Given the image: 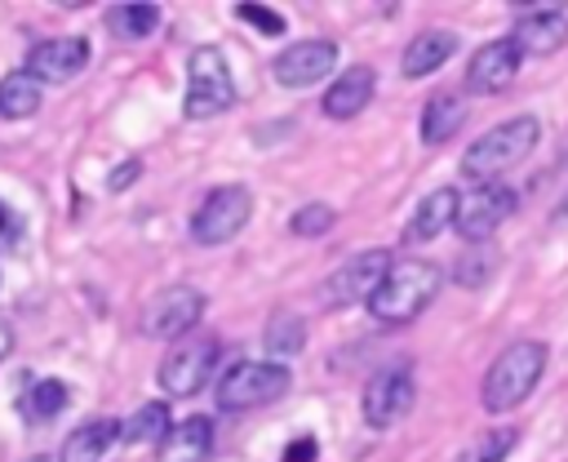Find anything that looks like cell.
Segmentation results:
<instances>
[{"mask_svg":"<svg viewBox=\"0 0 568 462\" xmlns=\"http://www.w3.org/2000/svg\"><path fill=\"white\" fill-rule=\"evenodd\" d=\"M200 315H204V293L195 284H164L142 307V333L155 342H178L200 324Z\"/></svg>","mask_w":568,"mask_h":462,"instance_id":"cell-8","label":"cell"},{"mask_svg":"<svg viewBox=\"0 0 568 462\" xmlns=\"http://www.w3.org/2000/svg\"><path fill=\"white\" fill-rule=\"evenodd\" d=\"M453 53H457V36L444 31V27H426V31H417V36L408 40V49H404V58H399V71H404L408 80H422V76L439 71Z\"/></svg>","mask_w":568,"mask_h":462,"instance_id":"cell-18","label":"cell"},{"mask_svg":"<svg viewBox=\"0 0 568 462\" xmlns=\"http://www.w3.org/2000/svg\"><path fill=\"white\" fill-rule=\"evenodd\" d=\"M160 27V9L151 0H120L106 9V31L120 40H146Z\"/></svg>","mask_w":568,"mask_h":462,"instance_id":"cell-22","label":"cell"},{"mask_svg":"<svg viewBox=\"0 0 568 462\" xmlns=\"http://www.w3.org/2000/svg\"><path fill=\"white\" fill-rule=\"evenodd\" d=\"M217 360H222V342H217L213 333H200V338H178V342L164 351L155 382H160V391H164V395L186 400V395L204 391V382L213 378Z\"/></svg>","mask_w":568,"mask_h":462,"instance_id":"cell-6","label":"cell"},{"mask_svg":"<svg viewBox=\"0 0 568 462\" xmlns=\"http://www.w3.org/2000/svg\"><path fill=\"white\" fill-rule=\"evenodd\" d=\"M213 458V422L204 413L182 418L155 444V462H209Z\"/></svg>","mask_w":568,"mask_h":462,"instance_id":"cell-16","label":"cell"},{"mask_svg":"<svg viewBox=\"0 0 568 462\" xmlns=\"http://www.w3.org/2000/svg\"><path fill=\"white\" fill-rule=\"evenodd\" d=\"M315 453H320V444H315L311 435H302V440L288 444V453H284L280 462H315Z\"/></svg>","mask_w":568,"mask_h":462,"instance_id":"cell-32","label":"cell"},{"mask_svg":"<svg viewBox=\"0 0 568 462\" xmlns=\"http://www.w3.org/2000/svg\"><path fill=\"white\" fill-rule=\"evenodd\" d=\"M40 111V80L27 71H9L0 80V116L4 120H27Z\"/></svg>","mask_w":568,"mask_h":462,"instance_id":"cell-25","label":"cell"},{"mask_svg":"<svg viewBox=\"0 0 568 462\" xmlns=\"http://www.w3.org/2000/svg\"><path fill=\"white\" fill-rule=\"evenodd\" d=\"M89 67V40L84 36H53V40H40L31 53H27V76L36 80H49V84H62L71 76H80Z\"/></svg>","mask_w":568,"mask_h":462,"instance_id":"cell-14","label":"cell"},{"mask_svg":"<svg viewBox=\"0 0 568 462\" xmlns=\"http://www.w3.org/2000/svg\"><path fill=\"white\" fill-rule=\"evenodd\" d=\"M138 173H142V160H120V169L106 178V191H124V187H129Z\"/></svg>","mask_w":568,"mask_h":462,"instance_id":"cell-31","label":"cell"},{"mask_svg":"<svg viewBox=\"0 0 568 462\" xmlns=\"http://www.w3.org/2000/svg\"><path fill=\"white\" fill-rule=\"evenodd\" d=\"M537 138H541V124H537L532 116L501 120L497 129L479 133V138L466 147V155H462V173H466L475 187H479V182H497L501 173H510L515 164H524V160L532 155Z\"/></svg>","mask_w":568,"mask_h":462,"instance_id":"cell-2","label":"cell"},{"mask_svg":"<svg viewBox=\"0 0 568 462\" xmlns=\"http://www.w3.org/2000/svg\"><path fill=\"white\" fill-rule=\"evenodd\" d=\"M488 267H493L488 258H462V262H457V280H462V284H484V280H488Z\"/></svg>","mask_w":568,"mask_h":462,"instance_id":"cell-30","label":"cell"},{"mask_svg":"<svg viewBox=\"0 0 568 462\" xmlns=\"http://www.w3.org/2000/svg\"><path fill=\"white\" fill-rule=\"evenodd\" d=\"M515 204H519L515 187H506V182H479L470 195L457 200L453 227H457V235H462L466 244H484V240L515 213Z\"/></svg>","mask_w":568,"mask_h":462,"instance_id":"cell-9","label":"cell"},{"mask_svg":"<svg viewBox=\"0 0 568 462\" xmlns=\"http://www.w3.org/2000/svg\"><path fill=\"white\" fill-rule=\"evenodd\" d=\"M510 40L519 44V53L546 58V53L568 44V18H564V9H528V13L515 18V36Z\"/></svg>","mask_w":568,"mask_h":462,"instance_id":"cell-15","label":"cell"},{"mask_svg":"<svg viewBox=\"0 0 568 462\" xmlns=\"http://www.w3.org/2000/svg\"><path fill=\"white\" fill-rule=\"evenodd\" d=\"M262 346H266V355H297L302 346H306V320L297 315V311H288V307H280V311H271V320H266V329H262Z\"/></svg>","mask_w":568,"mask_h":462,"instance_id":"cell-24","label":"cell"},{"mask_svg":"<svg viewBox=\"0 0 568 462\" xmlns=\"http://www.w3.org/2000/svg\"><path fill=\"white\" fill-rule=\"evenodd\" d=\"M253 218V195L248 187L240 182H226V187H213L200 209L191 213V240L195 244H226L244 231V222Z\"/></svg>","mask_w":568,"mask_h":462,"instance_id":"cell-7","label":"cell"},{"mask_svg":"<svg viewBox=\"0 0 568 462\" xmlns=\"http://www.w3.org/2000/svg\"><path fill=\"white\" fill-rule=\"evenodd\" d=\"M519 67H524V53H519V44H515L510 36L488 40V44H479L475 58L466 62V89H470V93H506V89L515 84Z\"/></svg>","mask_w":568,"mask_h":462,"instance_id":"cell-12","label":"cell"},{"mask_svg":"<svg viewBox=\"0 0 568 462\" xmlns=\"http://www.w3.org/2000/svg\"><path fill=\"white\" fill-rule=\"evenodd\" d=\"M36 462H49V458H36Z\"/></svg>","mask_w":568,"mask_h":462,"instance_id":"cell-35","label":"cell"},{"mask_svg":"<svg viewBox=\"0 0 568 462\" xmlns=\"http://www.w3.org/2000/svg\"><path fill=\"white\" fill-rule=\"evenodd\" d=\"M235 102V80H231V67L222 58V49L213 44H200L191 58H186V116L191 120H213L222 116L226 107Z\"/></svg>","mask_w":568,"mask_h":462,"instance_id":"cell-5","label":"cell"},{"mask_svg":"<svg viewBox=\"0 0 568 462\" xmlns=\"http://www.w3.org/2000/svg\"><path fill=\"white\" fill-rule=\"evenodd\" d=\"M546 373V342L537 338H524V342H510L484 373V386H479V400L488 413H510L515 404H524L532 395V386L541 382Z\"/></svg>","mask_w":568,"mask_h":462,"instance_id":"cell-3","label":"cell"},{"mask_svg":"<svg viewBox=\"0 0 568 462\" xmlns=\"http://www.w3.org/2000/svg\"><path fill=\"white\" fill-rule=\"evenodd\" d=\"M457 191L453 187H435L422 204H417V213L408 218V227H404V240L408 244H422V240H435V235H444V227H453V218H457Z\"/></svg>","mask_w":568,"mask_h":462,"instance_id":"cell-19","label":"cell"},{"mask_svg":"<svg viewBox=\"0 0 568 462\" xmlns=\"http://www.w3.org/2000/svg\"><path fill=\"white\" fill-rule=\"evenodd\" d=\"M439 284H444V271L435 262H426V258H399V262H390V271L377 284V293L368 298V311L382 324H408V320H417L430 307V298L439 293Z\"/></svg>","mask_w":568,"mask_h":462,"instance_id":"cell-1","label":"cell"},{"mask_svg":"<svg viewBox=\"0 0 568 462\" xmlns=\"http://www.w3.org/2000/svg\"><path fill=\"white\" fill-rule=\"evenodd\" d=\"M333 222H337V213H333L328 204H320V200H315V204H302V209L288 218V231H293V235H302V240H315V235H324Z\"/></svg>","mask_w":568,"mask_h":462,"instance_id":"cell-28","label":"cell"},{"mask_svg":"<svg viewBox=\"0 0 568 462\" xmlns=\"http://www.w3.org/2000/svg\"><path fill=\"white\" fill-rule=\"evenodd\" d=\"M0 231H4V235H13V231H18V222H13V213H9L4 204H0Z\"/></svg>","mask_w":568,"mask_h":462,"instance_id":"cell-34","label":"cell"},{"mask_svg":"<svg viewBox=\"0 0 568 462\" xmlns=\"http://www.w3.org/2000/svg\"><path fill=\"white\" fill-rule=\"evenodd\" d=\"M515 444H519V431H515V426H493V431L475 435V440L457 453V462H506Z\"/></svg>","mask_w":568,"mask_h":462,"instance_id":"cell-27","label":"cell"},{"mask_svg":"<svg viewBox=\"0 0 568 462\" xmlns=\"http://www.w3.org/2000/svg\"><path fill=\"white\" fill-rule=\"evenodd\" d=\"M390 249H364V253H355V258H346L328 280H324V302L328 307H351V302H368L373 293H377V284L386 280V271H390Z\"/></svg>","mask_w":568,"mask_h":462,"instance_id":"cell-11","label":"cell"},{"mask_svg":"<svg viewBox=\"0 0 568 462\" xmlns=\"http://www.w3.org/2000/svg\"><path fill=\"white\" fill-rule=\"evenodd\" d=\"M173 418H169V404L164 400H146L142 409H133V418L120 426V440L129 444H160L169 435Z\"/></svg>","mask_w":568,"mask_h":462,"instance_id":"cell-26","label":"cell"},{"mask_svg":"<svg viewBox=\"0 0 568 462\" xmlns=\"http://www.w3.org/2000/svg\"><path fill=\"white\" fill-rule=\"evenodd\" d=\"M333 67H337V44H333V40H297V44H288V49L271 62V76H275L284 89H311V84H320Z\"/></svg>","mask_w":568,"mask_h":462,"instance_id":"cell-13","label":"cell"},{"mask_svg":"<svg viewBox=\"0 0 568 462\" xmlns=\"http://www.w3.org/2000/svg\"><path fill=\"white\" fill-rule=\"evenodd\" d=\"M413 400H417V382H413L408 364L377 369L364 382V422L373 431H386V426H395V422H404L413 413Z\"/></svg>","mask_w":568,"mask_h":462,"instance_id":"cell-10","label":"cell"},{"mask_svg":"<svg viewBox=\"0 0 568 462\" xmlns=\"http://www.w3.org/2000/svg\"><path fill=\"white\" fill-rule=\"evenodd\" d=\"M120 444V422L115 418H93L80 431L67 435L62 462H106V453Z\"/></svg>","mask_w":568,"mask_h":462,"instance_id":"cell-21","label":"cell"},{"mask_svg":"<svg viewBox=\"0 0 568 462\" xmlns=\"http://www.w3.org/2000/svg\"><path fill=\"white\" fill-rule=\"evenodd\" d=\"M373 89H377V76H373V67H346L333 84H328V93H324V116L328 120H355L368 102H373Z\"/></svg>","mask_w":568,"mask_h":462,"instance_id":"cell-17","label":"cell"},{"mask_svg":"<svg viewBox=\"0 0 568 462\" xmlns=\"http://www.w3.org/2000/svg\"><path fill=\"white\" fill-rule=\"evenodd\" d=\"M9 351H13V329H9L4 320H0V360H4Z\"/></svg>","mask_w":568,"mask_h":462,"instance_id":"cell-33","label":"cell"},{"mask_svg":"<svg viewBox=\"0 0 568 462\" xmlns=\"http://www.w3.org/2000/svg\"><path fill=\"white\" fill-rule=\"evenodd\" d=\"M235 13L244 18V22H253L262 36H284V13L280 9H271V4H257V0H244V4H235Z\"/></svg>","mask_w":568,"mask_h":462,"instance_id":"cell-29","label":"cell"},{"mask_svg":"<svg viewBox=\"0 0 568 462\" xmlns=\"http://www.w3.org/2000/svg\"><path fill=\"white\" fill-rule=\"evenodd\" d=\"M462 124H466V98L462 93L439 89L426 98V107H422V142L426 147H444Z\"/></svg>","mask_w":568,"mask_h":462,"instance_id":"cell-20","label":"cell"},{"mask_svg":"<svg viewBox=\"0 0 568 462\" xmlns=\"http://www.w3.org/2000/svg\"><path fill=\"white\" fill-rule=\"evenodd\" d=\"M67 400H71V391H67L62 378H36V382H27L18 409H22L27 422H53L67 409Z\"/></svg>","mask_w":568,"mask_h":462,"instance_id":"cell-23","label":"cell"},{"mask_svg":"<svg viewBox=\"0 0 568 462\" xmlns=\"http://www.w3.org/2000/svg\"><path fill=\"white\" fill-rule=\"evenodd\" d=\"M288 391V369L275 360H240L217 378V409L222 413H248L262 404H275Z\"/></svg>","mask_w":568,"mask_h":462,"instance_id":"cell-4","label":"cell"}]
</instances>
